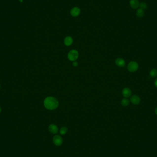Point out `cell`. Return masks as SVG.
Listing matches in <instances>:
<instances>
[{"label":"cell","instance_id":"6da1fadb","mask_svg":"<svg viewBox=\"0 0 157 157\" xmlns=\"http://www.w3.org/2000/svg\"><path fill=\"white\" fill-rule=\"evenodd\" d=\"M44 105L46 109L49 110H54L57 108L59 105V102L57 98L48 97L45 98L44 101Z\"/></svg>","mask_w":157,"mask_h":157},{"label":"cell","instance_id":"7a4b0ae2","mask_svg":"<svg viewBox=\"0 0 157 157\" xmlns=\"http://www.w3.org/2000/svg\"><path fill=\"white\" fill-rule=\"evenodd\" d=\"M78 57V53L77 51L75 50H72L70 51L68 55V58L71 61H75Z\"/></svg>","mask_w":157,"mask_h":157},{"label":"cell","instance_id":"3957f363","mask_svg":"<svg viewBox=\"0 0 157 157\" xmlns=\"http://www.w3.org/2000/svg\"><path fill=\"white\" fill-rule=\"evenodd\" d=\"M139 68L138 63L135 61H131L128 65V70L131 72H135Z\"/></svg>","mask_w":157,"mask_h":157},{"label":"cell","instance_id":"277c9868","mask_svg":"<svg viewBox=\"0 0 157 157\" xmlns=\"http://www.w3.org/2000/svg\"><path fill=\"white\" fill-rule=\"evenodd\" d=\"M53 142L56 146H60L63 142L62 138L59 135H56L53 138Z\"/></svg>","mask_w":157,"mask_h":157},{"label":"cell","instance_id":"5b68a950","mask_svg":"<svg viewBox=\"0 0 157 157\" xmlns=\"http://www.w3.org/2000/svg\"><path fill=\"white\" fill-rule=\"evenodd\" d=\"M131 101L133 104L138 105L140 103L141 99L137 95H134L131 97Z\"/></svg>","mask_w":157,"mask_h":157},{"label":"cell","instance_id":"8992f818","mask_svg":"<svg viewBox=\"0 0 157 157\" xmlns=\"http://www.w3.org/2000/svg\"><path fill=\"white\" fill-rule=\"evenodd\" d=\"M80 13V10L78 7H74L70 11V14L73 17H77Z\"/></svg>","mask_w":157,"mask_h":157},{"label":"cell","instance_id":"52a82bcc","mask_svg":"<svg viewBox=\"0 0 157 157\" xmlns=\"http://www.w3.org/2000/svg\"><path fill=\"white\" fill-rule=\"evenodd\" d=\"M48 130L51 133L54 134H57L59 131V129L57 126L54 124H50L48 127Z\"/></svg>","mask_w":157,"mask_h":157},{"label":"cell","instance_id":"ba28073f","mask_svg":"<svg viewBox=\"0 0 157 157\" xmlns=\"http://www.w3.org/2000/svg\"><path fill=\"white\" fill-rule=\"evenodd\" d=\"M131 94H132V92L131 89L129 88H128V87L125 88L122 91V95H123V96L126 98H128L130 97L131 96Z\"/></svg>","mask_w":157,"mask_h":157},{"label":"cell","instance_id":"9c48e42d","mask_svg":"<svg viewBox=\"0 0 157 157\" xmlns=\"http://www.w3.org/2000/svg\"><path fill=\"white\" fill-rule=\"evenodd\" d=\"M115 64L119 67H124L125 65V62L124 59L121 58H118L115 60Z\"/></svg>","mask_w":157,"mask_h":157},{"label":"cell","instance_id":"30bf717a","mask_svg":"<svg viewBox=\"0 0 157 157\" xmlns=\"http://www.w3.org/2000/svg\"><path fill=\"white\" fill-rule=\"evenodd\" d=\"M130 4L131 8L135 9L139 7L140 3L138 0H131L130 1Z\"/></svg>","mask_w":157,"mask_h":157},{"label":"cell","instance_id":"8fae6325","mask_svg":"<svg viewBox=\"0 0 157 157\" xmlns=\"http://www.w3.org/2000/svg\"><path fill=\"white\" fill-rule=\"evenodd\" d=\"M73 42V39L70 36H67L64 40V44L66 46H69L71 45Z\"/></svg>","mask_w":157,"mask_h":157},{"label":"cell","instance_id":"7c38bea8","mask_svg":"<svg viewBox=\"0 0 157 157\" xmlns=\"http://www.w3.org/2000/svg\"><path fill=\"white\" fill-rule=\"evenodd\" d=\"M136 14H137V16L138 17L141 18L144 15V11H143V10L141 9V8H139V9H138L137 10V13H136Z\"/></svg>","mask_w":157,"mask_h":157},{"label":"cell","instance_id":"4fadbf2b","mask_svg":"<svg viewBox=\"0 0 157 157\" xmlns=\"http://www.w3.org/2000/svg\"><path fill=\"white\" fill-rule=\"evenodd\" d=\"M130 104V101L127 98H124L121 101V104L122 106L126 107L127 106Z\"/></svg>","mask_w":157,"mask_h":157},{"label":"cell","instance_id":"5bb4252c","mask_svg":"<svg viewBox=\"0 0 157 157\" xmlns=\"http://www.w3.org/2000/svg\"><path fill=\"white\" fill-rule=\"evenodd\" d=\"M150 75L152 78H155L157 76V70L156 69H152L150 72Z\"/></svg>","mask_w":157,"mask_h":157},{"label":"cell","instance_id":"9a60e30c","mask_svg":"<svg viewBox=\"0 0 157 157\" xmlns=\"http://www.w3.org/2000/svg\"><path fill=\"white\" fill-rule=\"evenodd\" d=\"M68 132V129L66 127H62L60 129V133L62 135H65Z\"/></svg>","mask_w":157,"mask_h":157},{"label":"cell","instance_id":"2e32d148","mask_svg":"<svg viewBox=\"0 0 157 157\" xmlns=\"http://www.w3.org/2000/svg\"><path fill=\"white\" fill-rule=\"evenodd\" d=\"M139 7H140V8H141L142 10H145V9H146L147 8V4L145 2H142L139 4Z\"/></svg>","mask_w":157,"mask_h":157},{"label":"cell","instance_id":"e0dca14e","mask_svg":"<svg viewBox=\"0 0 157 157\" xmlns=\"http://www.w3.org/2000/svg\"><path fill=\"white\" fill-rule=\"evenodd\" d=\"M73 65L75 67H77V66L78 65V63L76 61H74V62L73 63Z\"/></svg>","mask_w":157,"mask_h":157},{"label":"cell","instance_id":"ac0fdd59","mask_svg":"<svg viewBox=\"0 0 157 157\" xmlns=\"http://www.w3.org/2000/svg\"><path fill=\"white\" fill-rule=\"evenodd\" d=\"M154 85L155 86L157 87V78H156V79L155 80V81H154Z\"/></svg>","mask_w":157,"mask_h":157},{"label":"cell","instance_id":"d6986e66","mask_svg":"<svg viewBox=\"0 0 157 157\" xmlns=\"http://www.w3.org/2000/svg\"><path fill=\"white\" fill-rule=\"evenodd\" d=\"M155 114H156V115H157V107L155 109Z\"/></svg>","mask_w":157,"mask_h":157},{"label":"cell","instance_id":"ffe728a7","mask_svg":"<svg viewBox=\"0 0 157 157\" xmlns=\"http://www.w3.org/2000/svg\"><path fill=\"white\" fill-rule=\"evenodd\" d=\"M1 111V108H0V113Z\"/></svg>","mask_w":157,"mask_h":157},{"label":"cell","instance_id":"44dd1931","mask_svg":"<svg viewBox=\"0 0 157 157\" xmlns=\"http://www.w3.org/2000/svg\"></svg>","mask_w":157,"mask_h":157}]
</instances>
